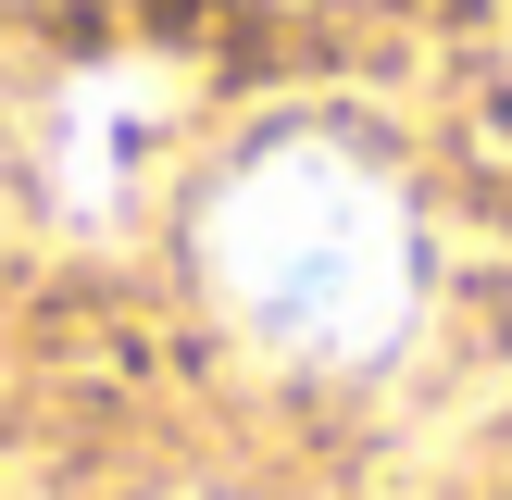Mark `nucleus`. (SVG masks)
Listing matches in <instances>:
<instances>
[{
	"label": "nucleus",
	"instance_id": "f257e3e1",
	"mask_svg": "<svg viewBox=\"0 0 512 500\" xmlns=\"http://www.w3.org/2000/svg\"><path fill=\"white\" fill-rule=\"evenodd\" d=\"M200 275L275 363H375L413 325V200L350 138H263L200 188Z\"/></svg>",
	"mask_w": 512,
	"mask_h": 500
}]
</instances>
